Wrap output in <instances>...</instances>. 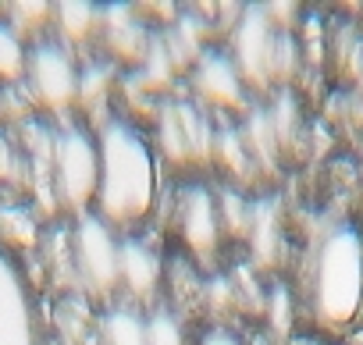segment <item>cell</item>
<instances>
[{"mask_svg": "<svg viewBox=\"0 0 363 345\" xmlns=\"http://www.w3.org/2000/svg\"><path fill=\"white\" fill-rule=\"evenodd\" d=\"M193 345H246V341H242V334H239L235 327H228V324H211V327H203V331L196 334Z\"/></svg>", "mask_w": 363, "mask_h": 345, "instance_id": "ffe728a7", "label": "cell"}, {"mask_svg": "<svg viewBox=\"0 0 363 345\" xmlns=\"http://www.w3.org/2000/svg\"><path fill=\"white\" fill-rule=\"evenodd\" d=\"M50 11L54 4H43V0H15V4H0V15H4V22L26 40L33 43L36 36L50 33Z\"/></svg>", "mask_w": 363, "mask_h": 345, "instance_id": "ac0fdd59", "label": "cell"}, {"mask_svg": "<svg viewBox=\"0 0 363 345\" xmlns=\"http://www.w3.org/2000/svg\"><path fill=\"white\" fill-rule=\"evenodd\" d=\"M50 33L68 43L72 50H86L100 36V4H86V0H57L50 11Z\"/></svg>", "mask_w": 363, "mask_h": 345, "instance_id": "5bb4252c", "label": "cell"}, {"mask_svg": "<svg viewBox=\"0 0 363 345\" xmlns=\"http://www.w3.org/2000/svg\"><path fill=\"white\" fill-rule=\"evenodd\" d=\"M0 189H8L11 196H22L29 189V164H26L18 132L4 118H0Z\"/></svg>", "mask_w": 363, "mask_h": 345, "instance_id": "2e32d148", "label": "cell"}, {"mask_svg": "<svg viewBox=\"0 0 363 345\" xmlns=\"http://www.w3.org/2000/svg\"><path fill=\"white\" fill-rule=\"evenodd\" d=\"M306 306L317 327L342 331L363 306V235L349 221L317 232L306 260Z\"/></svg>", "mask_w": 363, "mask_h": 345, "instance_id": "7a4b0ae2", "label": "cell"}, {"mask_svg": "<svg viewBox=\"0 0 363 345\" xmlns=\"http://www.w3.org/2000/svg\"><path fill=\"white\" fill-rule=\"evenodd\" d=\"M153 146L157 157L171 167H200L214 153V125L218 118L203 111L189 93H164L153 107Z\"/></svg>", "mask_w": 363, "mask_h": 345, "instance_id": "5b68a950", "label": "cell"}, {"mask_svg": "<svg viewBox=\"0 0 363 345\" xmlns=\"http://www.w3.org/2000/svg\"><path fill=\"white\" fill-rule=\"evenodd\" d=\"M118 242L121 235L93 210L68 221L72 278L82 299H93L100 306L118 299Z\"/></svg>", "mask_w": 363, "mask_h": 345, "instance_id": "8992f818", "label": "cell"}, {"mask_svg": "<svg viewBox=\"0 0 363 345\" xmlns=\"http://www.w3.org/2000/svg\"><path fill=\"white\" fill-rule=\"evenodd\" d=\"M171 228H174L182 249L196 264L214 260L225 242V217H221L218 189L200 179L178 182L171 193Z\"/></svg>", "mask_w": 363, "mask_h": 345, "instance_id": "52a82bcc", "label": "cell"}, {"mask_svg": "<svg viewBox=\"0 0 363 345\" xmlns=\"http://www.w3.org/2000/svg\"><path fill=\"white\" fill-rule=\"evenodd\" d=\"M93 341L96 345H146V310L125 299L100 306L93 320Z\"/></svg>", "mask_w": 363, "mask_h": 345, "instance_id": "4fadbf2b", "label": "cell"}, {"mask_svg": "<svg viewBox=\"0 0 363 345\" xmlns=\"http://www.w3.org/2000/svg\"><path fill=\"white\" fill-rule=\"evenodd\" d=\"M0 345H43L33 281L18 256L0 246Z\"/></svg>", "mask_w": 363, "mask_h": 345, "instance_id": "9c48e42d", "label": "cell"}, {"mask_svg": "<svg viewBox=\"0 0 363 345\" xmlns=\"http://www.w3.org/2000/svg\"><path fill=\"white\" fill-rule=\"evenodd\" d=\"M100 186L93 214H100L118 235L146 228L160 200V157L150 128L139 118L114 111L96 125Z\"/></svg>", "mask_w": 363, "mask_h": 345, "instance_id": "6da1fadb", "label": "cell"}, {"mask_svg": "<svg viewBox=\"0 0 363 345\" xmlns=\"http://www.w3.org/2000/svg\"><path fill=\"white\" fill-rule=\"evenodd\" d=\"M100 186V146L96 128L79 114L50 121V157H47V200L50 214L75 221L93 210Z\"/></svg>", "mask_w": 363, "mask_h": 345, "instance_id": "3957f363", "label": "cell"}, {"mask_svg": "<svg viewBox=\"0 0 363 345\" xmlns=\"http://www.w3.org/2000/svg\"><path fill=\"white\" fill-rule=\"evenodd\" d=\"M278 36H281V29L267 18L264 4L260 8H242V15H235L225 47H228V54H232V61H235V68H239V75L250 89L274 86L271 68H274Z\"/></svg>", "mask_w": 363, "mask_h": 345, "instance_id": "30bf717a", "label": "cell"}, {"mask_svg": "<svg viewBox=\"0 0 363 345\" xmlns=\"http://www.w3.org/2000/svg\"><path fill=\"white\" fill-rule=\"evenodd\" d=\"M146 345H189L186 313L171 306L167 299L146 306Z\"/></svg>", "mask_w": 363, "mask_h": 345, "instance_id": "e0dca14e", "label": "cell"}, {"mask_svg": "<svg viewBox=\"0 0 363 345\" xmlns=\"http://www.w3.org/2000/svg\"><path fill=\"white\" fill-rule=\"evenodd\" d=\"M40 242H43V228L36 217V203L29 196L0 200V246L11 256H18V249H36Z\"/></svg>", "mask_w": 363, "mask_h": 345, "instance_id": "9a60e30c", "label": "cell"}, {"mask_svg": "<svg viewBox=\"0 0 363 345\" xmlns=\"http://www.w3.org/2000/svg\"><path fill=\"white\" fill-rule=\"evenodd\" d=\"M26 54L29 43L0 15V89H18L26 79Z\"/></svg>", "mask_w": 363, "mask_h": 345, "instance_id": "d6986e66", "label": "cell"}, {"mask_svg": "<svg viewBox=\"0 0 363 345\" xmlns=\"http://www.w3.org/2000/svg\"><path fill=\"white\" fill-rule=\"evenodd\" d=\"M164 281V249L146 232H125L118 242V299L153 306Z\"/></svg>", "mask_w": 363, "mask_h": 345, "instance_id": "8fae6325", "label": "cell"}, {"mask_svg": "<svg viewBox=\"0 0 363 345\" xmlns=\"http://www.w3.org/2000/svg\"><path fill=\"white\" fill-rule=\"evenodd\" d=\"M157 29H150V22L143 18L139 4H100V57L114 61L118 68L128 64V72L143 61L150 40Z\"/></svg>", "mask_w": 363, "mask_h": 345, "instance_id": "7c38bea8", "label": "cell"}, {"mask_svg": "<svg viewBox=\"0 0 363 345\" xmlns=\"http://www.w3.org/2000/svg\"><path fill=\"white\" fill-rule=\"evenodd\" d=\"M186 86H189V96L203 111H211L214 118H228V114L250 111V86L242 82L228 47L218 43V40L211 47H203V54L189 64Z\"/></svg>", "mask_w": 363, "mask_h": 345, "instance_id": "ba28073f", "label": "cell"}, {"mask_svg": "<svg viewBox=\"0 0 363 345\" xmlns=\"http://www.w3.org/2000/svg\"><path fill=\"white\" fill-rule=\"evenodd\" d=\"M79 75H82V54L72 50L68 43H61L54 33H43L29 43L22 89L40 118L61 121V118L75 114Z\"/></svg>", "mask_w": 363, "mask_h": 345, "instance_id": "277c9868", "label": "cell"}]
</instances>
